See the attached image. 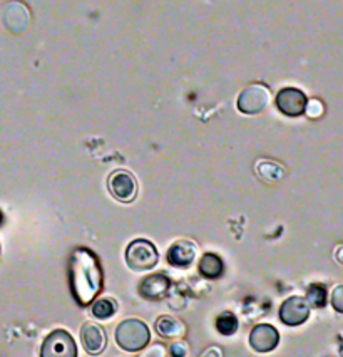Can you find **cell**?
I'll list each match as a JSON object with an SVG mask.
<instances>
[{
	"label": "cell",
	"mask_w": 343,
	"mask_h": 357,
	"mask_svg": "<svg viewBox=\"0 0 343 357\" xmlns=\"http://www.w3.org/2000/svg\"><path fill=\"white\" fill-rule=\"evenodd\" d=\"M305 113L313 119L320 118V116L324 114V105H321L318 99H312V101L307 102V109H305Z\"/></svg>",
	"instance_id": "21"
},
{
	"label": "cell",
	"mask_w": 343,
	"mask_h": 357,
	"mask_svg": "<svg viewBox=\"0 0 343 357\" xmlns=\"http://www.w3.org/2000/svg\"><path fill=\"white\" fill-rule=\"evenodd\" d=\"M126 261L134 272H146L154 268L159 261V253L150 240L138 238L126 248Z\"/></svg>",
	"instance_id": "3"
},
{
	"label": "cell",
	"mask_w": 343,
	"mask_h": 357,
	"mask_svg": "<svg viewBox=\"0 0 343 357\" xmlns=\"http://www.w3.org/2000/svg\"><path fill=\"white\" fill-rule=\"evenodd\" d=\"M332 307L338 314H343V284L332 290Z\"/></svg>",
	"instance_id": "20"
},
{
	"label": "cell",
	"mask_w": 343,
	"mask_h": 357,
	"mask_svg": "<svg viewBox=\"0 0 343 357\" xmlns=\"http://www.w3.org/2000/svg\"><path fill=\"white\" fill-rule=\"evenodd\" d=\"M107 188L113 198L121 203H131L138 197V180L127 169H115L111 173L107 178Z\"/></svg>",
	"instance_id": "4"
},
{
	"label": "cell",
	"mask_w": 343,
	"mask_h": 357,
	"mask_svg": "<svg viewBox=\"0 0 343 357\" xmlns=\"http://www.w3.org/2000/svg\"><path fill=\"white\" fill-rule=\"evenodd\" d=\"M171 282L164 273H152L139 284V294L146 301H161L168 294Z\"/></svg>",
	"instance_id": "12"
},
{
	"label": "cell",
	"mask_w": 343,
	"mask_h": 357,
	"mask_svg": "<svg viewBox=\"0 0 343 357\" xmlns=\"http://www.w3.org/2000/svg\"><path fill=\"white\" fill-rule=\"evenodd\" d=\"M307 302L310 307H317V309H321V307L326 305V289L324 284H312L307 290Z\"/></svg>",
	"instance_id": "19"
},
{
	"label": "cell",
	"mask_w": 343,
	"mask_h": 357,
	"mask_svg": "<svg viewBox=\"0 0 343 357\" xmlns=\"http://www.w3.org/2000/svg\"><path fill=\"white\" fill-rule=\"evenodd\" d=\"M307 102V94L298 87H283L282 91H278L275 99L276 109L288 118H298V116L305 114Z\"/></svg>",
	"instance_id": "7"
},
{
	"label": "cell",
	"mask_w": 343,
	"mask_h": 357,
	"mask_svg": "<svg viewBox=\"0 0 343 357\" xmlns=\"http://www.w3.org/2000/svg\"><path fill=\"white\" fill-rule=\"evenodd\" d=\"M333 257H335V260H337V264L340 265V267H343V245H340V247L335 248Z\"/></svg>",
	"instance_id": "23"
},
{
	"label": "cell",
	"mask_w": 343,
	"mask_h": 357,
	"mask_svg": "<svg viewBox=\"0 0 343 357\" xmlns=\"http://www.w3.org/2000/svg\"><path fill=\"white\" fill-rule=\"evenodd\" d=\"M154 329L164 339H180L186 335V326L173 315H161L154 324Z\"/></svg>",
	"instance_id": "15"
},
{
	"label": "cell",
	"mask_w": 343,
	"mask_h": 357,
	"mask_svg": "<svg viewBox=\"0 0 343 357\" xmlns=\"http://www.w3.org/2000/svg\"><path fill=\"white\" fill-rule=\"evenodd\" d=\"M115 344L126 352H138L150 344L151 332L139 319H126L114 332Z\"/></svg>",
	"instance_id": "2"
},
{
	"label": "cell",
	"mask_w": 343,
	"mask_h": 357,
	"mask_svg": "<svg viewBox=\"0 0 343 357\" xmlns=\"http://www.w3.org/2000/svg\"><path fill=\"white\" fill-rule=\"evenodd\" d=\"M29 20H31V15H29L27 7L20 2H12L7 6L6 12H3V24L14 34H19V32L26 31L29 26Z\"/></svg>",
	"instance_id": "13"
},
{
	"label": "cell",
	"mask_w": 343,
	"mask_h": 357,
	"mask_svg": "<svg viewBox=\"0 0 343 357\" xmlns=\"http://www.w3.org/2000/svg\"><path fill=\"white\" fill-rule=\"evenodd\" d=\"M188 346H186V342H176L171 346V354L176 356V357H184L188 356Z\"/></svg>",
	"instance_id": "22"
},
{
	"label": "cell",
	"mask_w": 343,
	"mask_h": 357,
	"mask_svg": "<svg viewBox=\"0 0 343 357\" xmlns=\"http://www.w3.org/2000/svg\"><path fill=\"white\" fill-rule=\"evenodd\" d=\"M81 342L88 354H101L107 346L106 331L96 322H86L81 329Z\"/></svg>",
	"instance_id": "9"
},
{
	"label": "cell",
	"mask_w": 343,
	"mask_h": 357,
	"mask_svg": "<svg viewBox=\"0 0 343 357\" xmlns=\"http://www.w3.org/2000/svg\"><path fill=\"white\" fill-rule=\"evenodd\" d=\"M202 356H218V357H221L223 356V352L220 351V349H208V351H205V352H202Z\"/></svg>",
	"instance_id": "24"
},
{
	"label": "cell",
	"mask_w": 343,
	"mask_h": 357,
	"mask_svg": "<svg viewBox=\"0 0 343 357\" xmlns=\"http://www.w3.org/2000/svg\"><path fill=\"white\" fill-rule=\"evenodd\" d=\"M42 357H76L77 347L67 331L57 329L47 335L40 349Z\"/></svg>",
	"instance_id": "6"
},
{
	"label": "cell",
	"mask_w": 343,
	"mask_h": 357,
	"mask_svg": "<svg viewBox=\"0 0 343 357\" xmlns=\"http://www.w3.org/2000/svg\"><path fill=\"white\" fill-rule=\"evenodd\" d=\"M268 105H270V91L262 84H251L245 87L237 101L238 111L246 116L263 113Z\"/></svg>",
	"instance_id": "5"
},
{
	"label": "cell",
	"mask_w": 343,
	"mask_h": 357,
	"mask_svg": "<svg viewBox=\"0 0 343 357\" xmlns=\"http://www.w3.org/2000/svg\"><path fill=\"white\" fill-rule=\"evenodd\" d=\"M156 352H158L159 356H163V354H164V351H163V349H161V347H154V349H152L151 352H147V356H151V354H156Z\"/></svg>",
	"instance_id": "25"
},
{
	"label": "cell",
	"mask_w": 343,
	"mask_h": 357,
	"mask_svg": "<svg viewBox=\"0 0 343 357\" xmlns=\"http://www.w3.org/2000/svg\"><path fill=\"white\" fill-rule=\"evenodd\" d=\"M280 334L270 324H260L250 332V346L256 352H270L278 346Z\"/></svg>",
	"instance_id": "10"
},
{
	"label": "cell",
	"mask_w": 343,
	"mask_h": 357,
	"mask_svg": "<svg viewBox=\"0 0 343 357\" xmlns=\"http://www.w3.org/2000/svg\"><path fill=\"white\" fill-rule=\"evenodd\" d=\"M196 243H193L191 240H180L168 250V261L176 268H188L196 259Z\"/></svg>",
	"instance_id": "11"
},
{
	"label": "cell",
	"mask_w": 343,
	"mask_h": 357,
	"mask_svg": "<svg viewBox=\"0 0 343 357\" xmlns=\"http://www.w3.org/2000/svg\"><path fill=\"white\" fill-rule=\"evenodd\" d=\"M115 312H118V304H115V301H113V298L104 297V298H99V301H93L90 314H93L96 319H99V321L111 319Z\"/></svg>",
	"instance_id": "17"
},
{
	"label": "cell",
	"mask_w": 343,
	"mask_h": 357,
	"mask_svg": "<svg viewBox=\"0 0 343 357\" xmlns=\"http://www.w3.org/2000/svg\"><path fill=\"white\" fill-rule=\"evenodd\" d=\"M256 176L268 185H276L287 176V168L271 160H260L255 166Z\"/></svg>",
	"instance_id": "14"
},
{
	"label": "cell",
	"mask_w": 343,
	"mask_h": 357,
	"mask_svg": "<svg viewBox=\"0 0 343 357\" xmlns=\"http://www.w3.org/2000/svg\"><path fill=\"white\" fill-rule=\"evenodd\" d=\"M72 296L81 305H90L101 294L102 271L97 257L89 248H76L69 260Z\"/></svg>",
	"instance_id": "1"
},
{
	"label": "cell",
	"mask_w": 343,
	"mask_h": 357,
	"mask_svg": "<svg viewBox=\"0 0 343 357\" xmlns=\"http://www.w3.org/2000/svg\"><path fill=\"white\" fill-rule=\"evenodd\" d=\"M0 250H2V248H0Z\"/></svg>",
	"instance_id": "26"
},
{
	"label": "cell",
	"mask_w": 343,
	"mask_h": 357,
	"mask_svg": "<svg viewBox=\"0 0 343 357\" xmlns=\"http://www.w3.org/2000/svg\"><path fill=\"white\" fill-rule=\"evenodd\" d=\"M214 326H216V329H218V332H220V334L233 335L234 332L238 331L239 324H238V319L234 317V314L223 312L216 317V322H214Z\"/></svg>",
	"instance_id": "18"
},
{
	"label": "cell",
	"mask_w": 343,
	"mask_h": 357,
	"mask_svg": "<svg viewBox=\"0 0 343 357\" xmlns=\"http://www.w3.org/2000/svg\"><path fill=\"white\" fill-rule=\"evenodd\" d=\"M225 272V264L216 253H205L200 260V273L205 279H218Z\"/></svg>",
	"instance_id": "16"
},
{
	"label": "cell",
	"mask_w": 343,
	"mask_h": 357,
	"mask_svg": "<svg viewBox=\"0 0 343 357\" xmlns=\"http://www.w3.org/2000/svg\"><path fill=\"white\" fill-rule=\"evenodd\" d=\"M278 315H280V321H282L285 326H290V327L301 326V324L307 322L310 317V304L305 297H298V296L288 297L282 304V307H280Z\"/></svg>",
	"instance_id": "8"
}]
</instances>
